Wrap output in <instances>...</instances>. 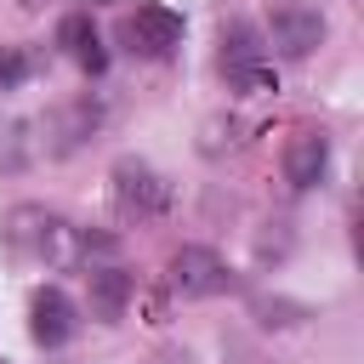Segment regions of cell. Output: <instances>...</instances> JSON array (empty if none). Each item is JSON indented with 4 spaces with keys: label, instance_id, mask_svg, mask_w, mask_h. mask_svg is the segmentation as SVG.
Returning <instances> with one entry per match:
<instances>
[{
    "label": "cell",
    "instance_id": "obj_5",
    "mask_svg": "<svg viewBox=\"0 0 364 364\" xmlns=\"http://www.w3.org/2000/svg\"><path fill=\"white\" fill-rule=\"evenodd\" d=\"M165 279H171V290H176V296H193V301L233 290V273H228V262H222L210 245H182V250L171 256Z\"/></svg>",
    "mask_w": 364,
    "mask_h": 364
},
{
    "label": "cell",
    "instance_id": "obj_14",
    "mask_svg": "<svg viewBox=\"0 0 364 364\" xmlns=\"http://www.w3.org/2000/svg\"><path fill=\"white\" fill-rule=\"evenodd\" d=\"M0 364H6V358H0Z\"/></svg>",
    "mask_w": 364,
    "mask_h": 364
},
{
    "label": "cell",
    "instance_id": "obj_9",
    "mask_svg": "<svg viewBox=\"0 0 364 364\" xmlns=\"http://www.w3.org/2000/svg\"><path fill=\"white\" fill-rule=\"evenodd\" d=\"M57 46L68 51V63H80L85 74H102L108 68V46H102V28L91 23V11H68L57 23Z\"/></svg>",
    "mask_w": 364,
    "mask_h": 364
},
{
    "label": "cell",
    "instance_id": "obj_2",
    "mask_svg": "<svg viewBox=\"0 0 364 364\" xmlns=\"http://www.w3.org/2000/svg\"><path fill=\"white\" fill-rule=\"evenodd\" d=\"M108 182H114V205L125 210V216H136V222H154V216H165L171 210V182L148 165V159H119L114 171H108Z\"/></svg>",
    "mask_w": 364,
    "mask_h": 364
},
{
    "label": "cell",
    "instance_id": "obj_10",
    "mask_svg": "<svg viewBox=\"0 0 364 364\" xmlns=\"http://www.w3.org/2000/svg\"><path fill=\"white\" fill-rule=\"evenodd\" d=\"M131 290H136V279H131L125 267H114V262L91 267V273H85V301H91V318H102V324L125 318V301H131Z\"/></svg>",
    "mask_w": 364,
    "mask_h": 364
},
{
    "label": "cell",
    "instance_id": "obj_8",
    "mask_svg": "<svg viewBox=\"0 0 364 364\" xmlns=\"http://www.w3.org/2000/svg\"><path fill=\"white\" fill-rule=\"evenodd\" d=\"M324 165H330V136L313 131V125H301V131L284 142V182H290L296 193H307V188L324 176Z\"/></svg>",
    "mask_w": 364,
    "mask_h": 364
},
{
    "label": "cell",
    "instance_id": "obj_13",
    "mask_svg": "<svg viewBox=\"0 0 364 364\" xmlns=\"http://www.w3.org/2000/svg\"><path fill=\"white\" fill-rule=\"evenodd\" d=\"M148 364H193V353H188V347H165V353H154Z\"/></svg>",
    "mask_w": 364,
    "mask_h": 364
},
{
    "label": "cell",
    "instance_id": "obj_6",
    "mask_svg": "<svg viewBox=\"0 0 364 364\" xmlns=\"http://www.w3.org/2000/svg\"><path fill=\"white\" fill-rule=\"evenodd\" d=\"M262 46H267V57L279 51V57H313L318 46H324V17H318V6H279L273 17H267V34H262Z\"/></svg>",
    "mask_w": 364,
    "mask_h": 364
},
{
    "label": "cell",
    "instance_id": "obj_11",
    "mask_svg": "<svg viewBox=\"0 0 364 364\" xmlns=\"http://www.w3.org/2000/svg\"><path fill=\"white\" fill-rule=\"evenodd\" d=\"M91 125H97V108H91V102H74V108L63 114V125H57V154H68L80 136H91Z\"/></svg>",
    "mask_w": 364,
    "mask_h": 364
},
{
    "label": "cell",
    "instance_id": "obj_4",
    "mask_svg": "<svg viewBox=\"0 0 364 364\" xmlns=\"http://www.w3.org/2000/svg\"><path fill=\"white\" fill-rule=\"evenodd\" d=\"M119 40H125V51L131 57H171L176 46H182V11H171V6H159V0H142L136 11H125V23H119Z\"/></svg>",
    "mask_w": 364,
    "mask_h": 364
},
{
    "label": "cell",
    "instance_id": "obj_1",
    "mask_svg": "<svg viewBox=\"0 0 364 364\" xmlns=\"http://www.w3.org/2000/svg\"><path fill=\"white\" fill-rule=\"evenodd\" d=\"M0 245L11 262H34V267H80L85 262L80 228L46 205H11L0 222Z\"/></svg>",
    "mask_w": 364,
    "mask_h": 364
},
{
    "label": "cell",
    "instance_id": "obj_12",
    "mask_svg": "<svg viewBox=\"0 0 364 364\" xmlns=\"http://www.w3.org/2000/svg\"><path fill=\"white\" fill-rule=\"evenodd\" d=\"M28 68H34V63H28L23 46H0V91H17V85L28 80Z\"/></svg>",
    "mask_w": 364,
    "mask_h": 364
},
{
    "label": "cell",
    "instance_id": "obj_3",
    "mask_svg": "<svg viewBox=\"0 0 364 364\" xmlns=\"http://www.w3.org/2000/svg\"><path fill=\"white\" fill-rule=\"evenodd\" d=\"M216 63H222L228 85H239V91H273V57H267V46H262V34L250 23H228L222 28Z\"/></svg>",
    "mask_w": 364,
    "mask_h": 364
},
{
    "label": "cell",
    "instance_id": "obj_7",
    "mask_svg": "<svg viewBox=\"0 0 364 364\" xmlns=\"http://www.w3.org/2000/svg\"><path fill=\"white\" fill-rule=\"evenodd\" d=\"M74 330H80V313H74V301L57 290V284H40L34 296H28V336H34V347H68L74 341Z\"/></svg>",
    "mask_w": 364,
    "mask_h": 364
}]
</instances>
